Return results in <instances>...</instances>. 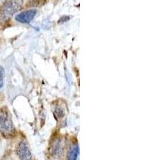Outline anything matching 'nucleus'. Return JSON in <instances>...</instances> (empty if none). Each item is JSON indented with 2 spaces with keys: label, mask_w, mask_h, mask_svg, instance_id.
Returning a JSON list of instances; mask_svg holds the SVG:
<instances>
[{
  "label": "nucleus",
  "mask_w": 160,
  "mask_h": 160,
  "mask_svg": "<svg viewBox=\"0 0 160 160\" xmlns=\"http://www.w3.org/2000/svg\"><path fill=\"white\" fill-rule=\"evenodd\" d=\"M23 5V0H7L0 9V23H4L19 11Z\"/></svg>",
  "instance_id": "f257e3e1"
},
{
  "label": "nucleus",
  "mask_w": 160,
  "mask_h": 160,
  "mask_svg": "<svg viewBox=\"0 0 160 160\" xmlns=\"http://www.w3.org/2000/svg\"><path fill=\"white\" fill-rule=\"evenodd\" d=\"M15 131L9 111L7 108L0 109V133L6 138H9L15 135Z\"/></svg>",
  "instance_id": "f03ea898"
},
{
  "label": "nucleus",
  "mask_w": 160,
  "mask_h": 160,
  "mask_svg": "<svg viewBox=\"0 0 160 160\" xmlns=\"http://www.w3.org/2000/svg\"><path fill=\"white\" fill-rule=\"evenodd\" d=\"M16 152L21 160H32V154L28 142L26 141H22L18 143Z\"/></svg>",
  "instance_id": "7ed1b4c3"
},
{
  "label": "nucleus",
  "mask_w": 160,
  "mask_h": 160,
  "mask_svg": "<svg viewBox=\"0 0 160 160\" xmlns=\"http://www.w3.org/2000/svg\"><path fill=\"white\" fill-rule=\"evenodd\" d=\"M37 14V11L35 9L28 10L20 13L15 16V20L21 23H30L34 19Z\"/></svg>",
  "instance_id": "20e7f679"
},
{
  "label": "nucleus",
  "mask_w": 160,
  "mask_h": 160,
  "mask_svg": "<svg viewBox=\"0 0 160 160\" xmlns=\"http://www.w3.org/2000/svg\"><path fill=\"white\" fill-rule=\"evenodd\" d=\"M63 143L61 138H56L51 145V155L55 158H59L62 154Z\"/></svg>",
  "instance_id": "39448f33"
},
{
  "label": "nucleus",
  "mask_w": 160,
  "mask_h": 160,
  "mask_svg": "<svg viewBox=\"0 0 160 160\" xmlns=\"http://www.w3.org/2000/svg\"><path fill=\"white\" fill-rule=\"evenodd\" d=\"M78 155V146L77 143H74L71 145L69 151L67 155L68 160H77Z\"/></svg>",
  "instance_id": "423d86ee"
},
{
  "label": "nucleus",
  "mask_w": 160,
  "mask_h": 160,
  "mask_svg": "<svg viewBox=\"0 0 160 160\" xmlns=\"http://www.w3.org/2000/svg\"><path fill=\"white\" fill-rule=\"evenodd\" d=\"M53 111H54V115L58 119H61V118H64V116H65V108H63L62 106L59 105V104L55 106Z\"/></svg>",
  "instance_id": "0eeeda50"
},
{
  "label": "nucleus",
  "mask_w": 160,
  "mask_h": 160,
  "mask_svg": "<svg viewBox=\"0 0 160 160\" xmlns=\"http://www.w3.org/2000/svg\"><path fill=\"white\" fill-rule=\"evenodd\" d=\"M4 75H5V71L2 66H0V89L3 87L4 84Z\"/></svg>",
  "instance_id": "6e6552de"
}]
</instances>
